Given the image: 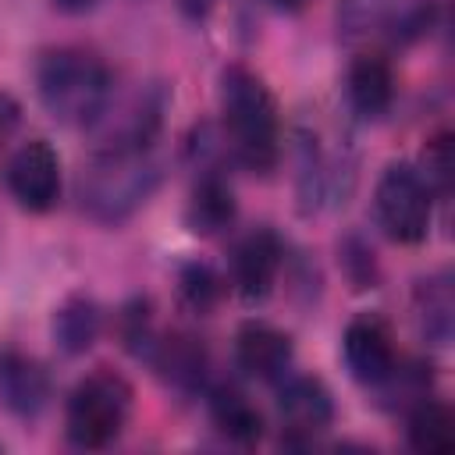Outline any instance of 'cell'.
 <instances>
[{
    "instance_id": "6da1fadb",
    "label": "cell",
    "mask_w": 455,
    "mask_h": 455,
    "mask_svg": "<svg viewBox=\"0 0 455 455\" xmlns=\"http://www.w3.org/2000/svg\"><path fill=\"white\" fill-rule=\"evenodd\" d=\"M220 114L235 160L256 174H267L281 153V121H277V103L263 85V78L242 64L224 68Z\"/></svg>"
},
{
    "instance_id": "7a4b0ae2",
    "label": "cell",
    "mask_w": 455,
    "mask_h": 455,
    "mask_svg": "<svg viewBox=\"0 0 455 455\" xmlns=\"http://www.w3.org/2000/svg\"><path fill=\"white\" fill-rule=\"evenodd\" d=\"M36 89L43 107L60 124L92 128L114 96V75L96 53L78 46H60L39 60Z\"/></svg>"
},
{
    "instance_id": "3957f363",
    "label": "cell",
    "mask_w": 455,
    "mask_h": 455,
    "mask_svg": "<svg viewBox=\"0 0 455 455\" xmlns=\"http://www.w3.org/2000/svg\"><path fill=\"white\" fill-rule=\"evenodd\" d=\"M160 185V164L146 149H96L78 181L82 210L100 224L128 220Z\"/></svg>"
},
{
    "instance_id": "277c9868",
    "label": "cell",
    "mask_w": 455,
    "mask_h": 455,
    "mask_svg": "<svg viewBox=\"0 0 455 455\" xmlns=\"http://www.w3.org/2000/svg\"><path fill=\"white\" fill-rule=\"evenodd\" d=\"M132 412V387L114 370H92L75 384L64 409V430L78 448H107L117 441Z\"/></svg>"
},
{
    "instance_id": "5b68a950",
    "label": "cell",
    "mask_w": 455,
    "mask_h": 455,
    "mask_svg": "<svg viewBox=\"0 0 455 455\" xmlns=\"http://www.w3.org/2000/svg\"><path fill=\"white\" fill-rule=\"evenodd\" d=\"M373 206H377V220L384 235L402 245H412L427 238L430 213H434V188L416 167L391 164L377 181Z\"/></svg>"
},
{
    "instance_id": "8992f818",
    "label": "cell",
    "mask_w": 455,
    "mask_h": 455,
    "mask_svg": "<svg viewBox=\"0 0 455 455\" xmlns=\"http://www.w3.org/2000/svg\"><path fill=\"white\" fill-rule=\"evenodd\" d=\"M7 192L28 213H46L60 199V156L46 139L18 146L7 160Z\"/></svg>"
},
{
    "instance_id": "52a82bcc",
    "label": "cell",
    "mask_w": 455,
    "mask_h": 455,
    "mask_svg": "<svg viewBox=\"0 0 455 455\" xmlns=\"http://www.w3.org/2000/svg\"><path fill=\"white\" fill-rule=\"evenodd\" d=\"M341 352H345V366L359 384L380 387L395 370H398V355H395V338L391 327L377 316V313H363L345 327L341 338Z\"/></svg>"
},
{
    "instance_id": "ba28073f",
    "label": "cell",
    "mask_w": 455,
    "mask_h": 455,
    "mask_svg": "<svg viewBox=\"0 0 455 455\" xmlns=\"http://www.w3.org/2000/svg\"><path fill=\"white\" fill-rule=\"evenodd\" d=\"M277 409H281V419H284V434H288L284 441L288 444H309L334 419L331 391L316 377H288L281 384Z\"/></svg>"
},
{
    "instance_id": "9c48e42d",
    "label": "cell",
    "mask_w": 455,
    "mask_h": 455,
    "mask_svg": "<svg viewBox=\"0 0 455 455\" xmlns=\"http://www.w3.org/2000/svg\"><path fill=\"white\" fill-rule=\"evenodd\" d=\"M281 259H284V249H281V238L274 231H267V228L249 231L235 245V256H231V281H235L238 295L245 302L267 299L277 284Z\"/></svg>"
},
{
    "instance_id": "30bf717a",
    "label": "cell",
    "mask_w": 455,
    "mask_h": 455,
    "mask_svg": "<svg viewBox=\"0 0 455 455\" xmlns=\"http://www.w3.org/2000/svg\"><path fill=\"white\" fill-rule=\"evenodd\" d=\"M46 402L50 373L43 363L18 348H0V405L18 419H32L46 409Z\"/></svg>"
},
{
    "instance_id": "8fae6325",
    "label": "cell",
    "mask_w": 455,
    "mask_h": 455,
    "mask_svg": "<svg viewBox=\"0 0 455 455\" xmlns=\"http://www.w3.org/2000/svg\"><path fill=\"white\" fill-rule=\"evenodd\" d=\"M235 363L256 380H281L291 366V338L274 323L249 320L235 334Z\"/></svg>"
},
{
    "instance_id": "7c38bea8",
    "label": "cell",
    "mask_w": 455,
    "mask_h": 455,
    "mask_svg": "<svg viewBox=\"0 0 455 455\" xmlns=\"http://www.w3.org/2000/svg\"><path fill=\"white\" fill-rule=\"evenodd\" d=\"M345 96H348L352 110L363 114V117H380V114H387V107H391V100H395V75H391V64H387L380 53H359V57L348 64Z\"/></svg>"
},
{
    "instance_id": "4fadbf2b",
    "label": "cell",
    "mask_w": 455,
    "mask_h": 455,
    "mask_svg": "<svg viewBox=\"0 0 455 455\" xmlns=\"http://www.w3.org/2000/svg\"><path fill=\"white\" fill-rule=\"evenodd\" d=\"M149 359L153 366L160 370V377L178 387V391H196L206 377V348L199 338L192 334H167V338H156L153 348H149Z\"/></svg>"
},
{
    "instance_id": "5bb4252c",
    "label": "cell",
    "mask_w": 455,
    "mask_h": 455,
    "mask_svg": "<svg viewBox=\"0 0 455 455\" xmlns=\"http://www.w3.org/2000/svg\"><path fill=\"white\" fill-rule=\"evenodd\" d=\"M235 220V192L220 174H203L185 203V224L192 235H217Z\"/></svg>"
},
{
    "instance_id": "9a60e30c",
    "label": "cell",
    "mask_w": 455,
    "mask_h": 455,
    "mask_svg": "<svg viewBox=\"0 0 455 455\" xmlns=\"http://www.w3.org/2000/svg\"><path fill=\"white\" fill-rule=\"evenodd\" d=\"M409 448L419 455H448L455 448V416L441 398H416L409 409Z\"/></svg>"
},
{
    "instance_id": "2e32d148",
    "label": "cell",
    "mask_w": 455,
    "mask_h": 455,
    "mask_svg": "<svg viewBox=\"0 0 455 455\" xmlns=\"http://www.w3.org/2000/svg\"><path fill=\"white\" fill-rule=\"evenodd\" d=\"M103 327V313L89 295H71L53 313V341L64 355H82L96 345Z\"/></svg>"
},
{
    "instance_id": "e0dca14e",
    "label": "cell",
    "mask_w": 455,
    "mask_h": 455,
    "mask_svg": "<svg viewBox=\"0 0 455 455\" xmlns=\"http://www.w3.org/2000/svg\"><path fill=\"white\" fill-rule=\"evenodd\" d=\"M210 419L235 444H256L263 437V416L238 387H217L210 395Z\"/></svg>"
},
{
    "instance_id": "ac0fdd59",
    "label": "cell",
    "mask_w": 455,
    "mask_h": 455,
    "mask_svg": "<svg viewBox=\"0 0 455 455\" xmlns=\"http://www.w3.org/2000/svg\"><path fill=\"white\" fill-rule=\"evenodd\" d=\"M416 309H419L423 334L434 345H448V338H451V313H455L448 274H434V277L419 281V288H416Z\"/></svg>"
},
{
    "instance_id": "d6986e66",
    "label": "cell",
    "mask_w": 455,
    "mask_h": 455,
    "mask_svg": "<svg viewBox=\"0 0 455 455\" xmlns=\"http://www.w3.org/2000/svg\"><path fill=\"white\" fill-rule=\"evenodd\" d=\"M224 295V281L210 263H185L178 270V302L192 316H210Z\"/></svg>"
},
{
    "instance_id": "ffe728a7",
    "label": "cell",
    "mask_w": 455,
    "mask_h": 455,
    "mask_svg": "<svg viewBox=\"0 0 455 455\" xmlns=\"http://www.w3.org/2000/svg\"><path fill=\"white\" fill-rule=\"evenodd\" d=\"M352 7L363 18H380L391 28V36H416L430 18L427 0H352Z\"/></svg>"
},
{
    "instance_id": "44dd1931",
    "label": "cell",
    "mask_w": 455,
    "mask_h": 455,
    "mask_svg": "<svg viewBox=\"0 0 455 455\" xmlns=\"http://www.w3.org/2000/svg\"><path fill=\"white\" fill-rule=\"evenodd\" d=\"M121 338L135 355H149V348L156 341V331H153V316H149L146 299H135L121 309Z\"/></svg>"
},
{
    "instance_id": "7402d4cb",
    "label": "cell",
    "mask_w": 455,
    "mask_h": 455,
    "mask_svg": "<svg viewBox=\"0 0 455 455\" xmlns=\"http://www.w3.org/2000/svg\"><path fill=\"white\" fill-rule=\"evenodd\" d=\"M423 167H427V185L434 192H448V181H451V142L448 135H434L427 142V153H423Z\"/></svg>"
},
{
    "instance_id": "603a6c76",
    "label": "cell",
    "mask_w": 455,
    "mask_h": 455,
    "mask_svg": "<svg viewBox=\"0 0 455 455\" xmlns=\"http://www.w3.org/2000/svg\"><path fill=\"white\" fill-rule=\"evenodd\" d=\"M18 121H21V107H18V100L7 96V92H0V142L11 139V132L18 128Z\"/></svg>"
},
{
    "instance_id": "cb8c5ba5",
    "label": "cell",
    "mask_w": 455,
    "mask_h": 455,
    "mask_svg": "<svg viewBox=\"0 0 455 455\" xmlns=\"http://www.w3.org/2000/svg\"><path fill=\"white\" fill-rule=\"evenodd\" d=\"M53 7L64 14H82V11H92L96 0H53Z\"/></svg>"
},
{
    "instance_id": "d4e9b609",
    "label": "cell",
    "mask_w": 455,
    "mask_h": 455,
    "mask_svg": "<svg viewBox=\"0 0 455 455\" xmlns=\"http://www.w3.org/2000/svg\"><path fill=\"white\" fill-rule=\"evenodd\" d=\"M274 7H281V11H299V7H306L309 0H270Z\"/></svg>"
},
{
    "instance_id": "484cf974",
    "label": "cell",
    "mask_w": 455,
    "mask_h": 455,
    "mask_svg": "<svg viewBox=\"0 0 455 455\" xmlns=\"http://www.w3.org/2000/svg\"><path fill=\"white\" fill-rule=\"evenodd\" d=\"M0 448H4V444H0Z\"/></svg>"
}]
</instances>
